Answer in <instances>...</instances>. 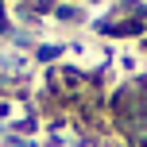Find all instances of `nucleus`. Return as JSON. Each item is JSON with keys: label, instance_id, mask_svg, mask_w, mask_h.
<instances>
[{"label": "nucleus", "instance_id": "nucleus-1", "mask_svg": "<svg viewBox=\"0 0 147 147\" xmlns=\"http://www.w3.org/2000/svg\"><path fill=\"white\" fill-rule=\"evenodd\" d=\"M54 20H62V23H81V20H85V8H78V4H54Z\"/></svg>", "mask_w": 147, "mask_h": 147}]
</instances>
